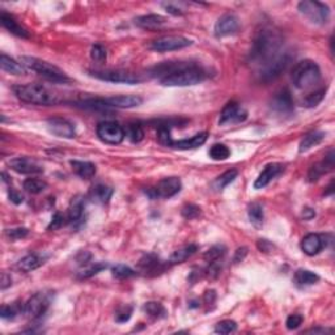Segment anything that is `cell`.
Segmentation results:
<instances>
[{
    "mask_svg": "<svg viewBox=\"0 0 335 335\" xmlns=\"http://www.w3.org/2000/svg\"><path fill=\"white\" fill-rule=\"evenodd\" d=\"M20 309L16 305H3L0 309V317L3 320H13L18 314Z\"/></svg>",
    "mask_w": 335,
    "mask_h": 335,
    "instance_id": "obj_45",
    "label": "cell"
},
{
    "mask_svg": "<svg viewBox=\"0 0 335 335\" xmlns=\"http://www.w3.org/2000/svg\"><path fill=\"white\" fill-rule=\"evenodd\" d=\"M90 76L102 81L119 84H138L142 81L138 73L123 71V69H105V71H92Z\"/></svg>",
    "mask_w": 335,
    "mask_h": 335,
    "instance_id": "obj_9",
    "label": "cell"
},
{
    "mask_svg": "<svg viewBox=\"0 0 335 335\" xmlns=\"http://www.w3.org/2000/svg\"><path fill=\"white\" fill-rule=\"evenodd\" d=\"M47 128L55 136L64 139H72L75 136V127L67 119L61 118V117H54V118L47 119Z\"/></svg>",
    "mask_w": 335,
    "mask_h": 335,
    "instance_id": "obj_15",
    "label": "cell"
},
{
    "mask_svg": "<svg viewBox=\"0 0 335 335\" xmlns=\"http://www.w3.org/2000/svg\"><path fill=\"white\" fill-rule=\"evenodd\" d=\"M29 234V229L28 228H13L6 231V236L11 240H20Z\"/></svg>",
    "mask_w": 335,
    "mask_h": 335,
    "instance_id": "obj_48",
    "label": "cell"
},
{
    "mask_svg": "<svg viewBox=\"0 0 335 335\" xmlns=\"http://www.w3.org/2000/svg\"><path fill=\"white\" fill-rule=\"evenodd\" d=\"M72 166V171L78 174L81 178H92L96 174V165L89 161H78V160H72L69 162Z\"/></svg>",
    "mask_w": 335,
    "mask_h": 335,
    "instance_id": "obj_28",
    "label": "cell"
},
{
    "mask_svg": "<svg viewBox=\"0 0 335 335\" xmlns=\"http://www.w3.org/2000/svg\"><path fill=\"white\" fill-rule=\"evenodd\" d=\"M303 216H304V219H305V220H310L312 217L315 216V212L313 211V210H310V208H304Z\"/></svg>",
    "mask_w": 335,
    "mask_h": 335,
    "instance_id": "obj_58",
    "label": "cell"
},
{
    "mask_svg": "<svg viewBox=\"0 0 335 335\" xmlns=\"http://www.w3.org/2000/svg\"><path fill=\"white\" fill-rule=\"evenodd\" d=\"M181 188H182V182L178 177H168L157 182L155 189H152L153 193L150 195L152 198H172L181 191Z\"/></svg>",
    "mask_w": 335,
    "mask_h": 335,
    "instance_id": "obj_12",
    "label": "cell"
},
{
    "mask_svg": "<svg viewBox=\"0 0 335 335\" xmlns=\"http://www.w3.org/2000/svg\"><path fill=\"white\" fill-rule=\"evenodd\" d=\"M144 312L153 320H161L166 317V310L162 306V304L157 301H148L144 305Z\"/></svg>",
    "mask_w": 335,
    "mask_h": 335,
    "instance_id": "obj_34",
    "label": "cell"
},
{
    "mask_svg": "<svg viewBox=\"0 0 335 335\" xmlns=\"http://www.w3.org/2000/svg\"><path fill=\"white\" fill-rule=\"evenodd\" d=\"M237 176H238V172H237L236 169L227 171L226 173H222L221 176H219L216 179H215L214 183H212V186H214L215 190L221 191L222 189H226L229 183L233 182L234 179L237 178Z\"/></svg>",
    "mask_w": 335,
    "mask_h": 335,
    "instance_id": "obj_32",
    "label": "cell"
},
{
    "mask_svg": "<svg viewBox=\"0 0 335 335\" xmlns=\"http://www.w3.org/2000/svg\"><path fill=\"white\" fill-rule=\"evenodd\" d=\"M324 139H325V133H322V131H312V133L306 134V135L303 138V140L300 142L299 151L303 153V152H306V151L312 150L313 147L320 144Z\"/></svg>",
    "mask_w": 335,
    "mask_h": 335,
    "instance_id": "obj_27",
    "label": "cell"
},
{
    "mask_svg": "<svg viewBox=\"0 0 335 335\" xmlns=\"http://www.w3.org/2000/svg\"><path fill=\"white\" fill-rule=\"evenodd\" d=\"M9 168L12 171H15L16 173L20 174H38L44 172V168L38 165L37 162L33 161L26 157H17V159H12L8 162Z\"/></svg>",
    "mask_w": 335,
    "mask_h": 335,
    "instance_id": "obj_18",
    "label": "cell"
},
{
    "mask_svg": "<svg viewBox=\"0 0 335 335\" xmlns=\"http://www.w3.org/2000/svg\"><path fill=\"white\" fill-rule=\"evenodd\" d=\"M9 200H11L12 203H15V204H21V203L24 202V197L20 193H17V191L11 190L9 191Z\"/></svg>",
    "mask_w": 335,
    "mask_h": 335,
    "instance_id": "obj_53",
    "label": "cell"
},
{
    "mask_svg": "<svg viewBox=\"0 0 335 335\" xmlns=\"http://www.w3.org/2000/svg\"><path fill=\"white\" fill-rule=\"evenodd\" d=\"M113 189L105 185H97L93 189V197L101 203H107L113 195Z\"/></svg>",
    "mask_w": 335,
    "mask_h": 335,
    "instance_id": "obj_38",
    "label": "cell"
},
{
    "mask_svg": "<svg viewBox=\"0 0 335 335\" xmlns=\"http://www.w3.org/2000/svg\"><path fill=\"white\" fill-rule=\"evenodd\" d=\"M325 95H326V88L318 89L315 90V92H312L306 96L301 104L305 107H315L317 105H320L321 102H322V100L325 99Z\"/></svg>",
    "mask_w": 335,
    "mask_h": 335,
    "instance_id": "obj_37",
    "label": "cell"
},
{
    "mask_svg": "<svg viewBox=\"0 0 335 335\" xmlns=\"http://www.w3.org/2000/svg\"><path fill=\"white\" fill-rule=\"evenodd\" d=\"M291 55L286 51H282L281 54L277 55L275 59H272L270 63H267L266 66L259 68L260 80L265 81V83H270V81L277 79L286 71L288 64L291 63Z\"/></svg>",
    "mask_w": 335,
    "mask_h": 335,
    "instance_id": "obj_7",
    "label": "cell"
},
{
    "mask_svg": "<svg viewBox=\"0 0 335 335\" xmlns=\"http://www.w3.org/2000/svg\"><path fill=\"white\" fill-rule=\"evenodd\" d=\"M246 254H248V249L246 248H238L236 250V253H234V257H233V262L234 263H240L243 262L244 259H245Z\"/></svg>",
    "mask_w": 335,
    "mask_h": 335,
    "instance_id": "obj_52",
    "label": "cell"
},
{
    "mask_svg": "<svg viewBox=\"0 0 335 335\" xmlns=\"http://www.w3.org/2000/svg\"><path fill=\"white\" fill-rule=\"evenodd\" d=\"M111 271H113V276L118 277V279H126V277L135 275V271L131 267L126 266V265H117V266L113 267Z\"/></svg>",
    "mask_w": 335,
    "mask_h": 335,
    "instance_id": "obj_44",
    "label": "cell"
},
{
    "mask_svg": "<svg viewBox=\"0 0 335 335\" xmlns=\"http://www.w3.org/2000/svg\"><path fill=\"white\" fill-rule=\"evenodd\" d=\"M191 44H193V41L183 37V35H164V37L152 41L151 49L157 52H166L185 49V47L190 46Z\"/></svg>",
    "mask_w": 335,
    "mask_h": 335,
    "instance_id": "obj_10",
    "label": "cell"
},
{
    "mask_svg": "<svg viewBox=\"0 0 335 335\" xmlns=\"http://www.w3.org/2000/svg\"><path fill=\"white\" fill-rule=\"evenodd\" d=\"M207 140V133H200L191 136L190 139H181V140H173L171 144L172 148L176 150H194L203 145Z\"/></svg>",
    "mask_w": 335,
    "mask_h": 335,
    "instance_id": "obj_23",
    "label": "cell"
},
{
    "mask_svg": "<svg viewBox=\"0 0 335 335\" xmlns=\"http://www.w3.org/2000/svg\"><path fill=\"white\" fill-rule=\"evenodd\" d=\"M11 286H12L11 275H8L7 272H3V274H2V284H0V287H2V289H7Z\"/></svg>",
    "mask_w": 335,
    "mask_h": 335,
    "instance_id": "obj_55",
    "label": "cell"
},
{
    "mask_svg": "<svg viewBox=\"0 0 335 335\" xmlns=\"http://www.w3.org/2000/svg\"><path fill=\"white\" fill-rule=\"evenodd\" d=\"M299 11L303 16H305L308 20H310L314 24L324 25L330 20V8L327 4L315 2V0H304L300 2L297 6Z\"/></svg>",
    "mask_w": 335,
    "mask_h": 335,
    "instance_id": "obj_6",
    "label": "cell"
},
{
    "mask_svg": "<svg viewBox=\"0 0 335 335\" xmlns=\"http://www.w3.org/2000/svg\"><path fill=\"white\" fill-rule=\"evenodd\" d=\"M248 118V110L240 104L232 101L224 106L221 114H220L219 123L221 126L224 124H232V123H241Z\"/></svg>",
    "mask_w": 335,
    "mask_h": 335,
    "instance_id": "obj_13",
    "label": "cell"
},
{
    "mask_svg": "<svg viewBox=\"0 0 335 335\" xmlns=\"http://www.w3.org/2000/svg\"><path fill=\"white\" fill-rule=\"evenodd\" d=\"M237 330V324L232 320H224L217 322L215 326V332L217 334H231Z\"/></svg>",
    "mask_w": 335,
    "mask_h": 335,
    "instance_id": "obj_41",
    "label": "cell"
},
{
    "mask_svg": "<svg viewBox=\"0 0 335 335\" xmlns=\"http://www.w3.org/2000/svg\"><path fill=\"white\" fill-rule=\"evenodd\" d=\"M49 303V299L45 293H42V292L35 293L34 296H32L29 300L26 301L25 306H24V314L30 320H37L46 313Z\"/></svg>",
    "mask_w": 335,
    "mask_h": 335,
    "instance_id": "obj_11",
    "label": "cell"
},
{
    "mask_svg": "<svg viewBox=\"0 0 335 335\" xmlns=\"http://www.w3.org/2000/svg\"><path fill=\"white\" fill-rule=\"evenodd\" d=\"M320 281V276L309 270H297L295 274V282L299 286H312Z\"/></svg>",
    "mask_w": 335,
    "mask_h": 335,
    "instance_id": "obj_33",
    "label": "cell"
},
{
    "mask_svg": "<svg viewBox=\"0 0 335 335\" xmlns=\"http://www.w3.org/2000/svg\"><path fill=\"white\" fill-rule=\"evenodd\" d=\"M197 250H198V246L194 245V244L183 246V248L173 251V254H172L171 258H169V263H171V265H177V263L185 262V260L189 259L191 255L195 254V251Z\"/></svg>",
    "mask_w": 335,
    "mask_h": 335,
    "instance_id": "obj_29",
    "label": "cell"
},
{
    "mask_svg": "<svg viewBox=\"0 0 335 335\" xmlns=\"http://www.w3.org/2000/svg\"><path fill=\"white\" fill-rule=\"evenodd\" d=\"M258 249H259L260 251H265V253H267V251L271 250L272 245L267 240H259L258 241Z\"/></svg>",
    "mask_w": 335,
    "mask_h": 335,
    "instance_id": "obj_56",
    "label": "cell"
},
{
    "mask_svg": "<svg viewBox=\"0 0 335 335\" xmlns=\"http://www.w3.org/2000/svg\"><path fill=\"white\" fill-rule=\"evenodd\" d=\"M63 226H64V216L61 214V212H55L51 221H50V224L47 226V231H57V229L62 228Z\"/></svg>",
    "mask_w": 335,
    "mask_h": 335,
    "instance_id": "obj_51",
    "label": "cell"
},
{
    "mask_svg": "<svg viewBox=\"0 0 335 335\" xmlns=\"http://www.w3.org/2000/svg\"><path fill=\"white\" fill-rule=\"evenodd\" d=\"M240 29V23L237 16L233 13L222 15L215 24V35L216 37H227V35L236 34Z\"/></svg>",
    "mask_w": 335,
    "mask_h": 335,
    "instance_id": "obj_14",
    "label": "cell"
},
{
    "mask_svg": "<svg viewBox=\"0 0 335 335\" xmlns=\"http://www.w3.org/2000/svg\"><path fill=\"white\" fill-rule=\"evenodd\" d=\"M20 63L26 69L34 71L38 75L51 81V83H68L69 81V78L64 71H62L59 67L54 66L49 62L42 61V59L34 58V57H21Z\"/></svg>",
    "mask_w": 335,
    "mask_h": 335,
    "instance_id": "obj_5",
    "label": "cell"
},
{
    "mask_svg": "<svg viewBox=\"0 0 335 335\" xmlns=\"http://www.w3.org/2000/svg\"><path fill=\"white\" fill-rule=\"evenodd\" d=\"M162 6H164V8L166 9V12L168 13H171V15H174V16H182L183 15V12L181 11V9L179 8H177L176 6H173V4H162Z\"/></svg>",
    "mask_w": 335,
    "mask_h": 335,
    "instance_id": "obj_54",
    "label": "cell"
},
{
    "mask_svg": "<svg viewBox=\"0 0 335 335\" xmlns=\"http://www.w3.org/2000/svg\"><path fill=\"white\" fill-rule=\"evenodd\" d=\"M199 215L200 208L195 204H186L185 207L182 208V216L188 220L195 219V217H198Z\"/></svg>",
    "mask_w": 335,
    "mask_h": 335,
    "instance_id": "obj_47",
    "label": "cell"
},
{
    "mask_svg": "<svg viewBox=\"0 0 335 335\" xmlns=\"http://www.w3.org/2000/svg\"><path fill=\"white\" fill-rule=\"evenodd\" d=\"M229 156H231V151H229V148L226 144L216 143V144H214L210 148V157L212 160H215V161H224Z\"/></svg>",
    "mask_w": 335,
    "mask_h": 335,
    "instance_id": "obj_35",
    "label": "cell"
},
{
    "mask_svg": "<svg viewBox=\"0 0 335 335\" xmlns=\"http://www.w3.org/2000/svg\"><path fill=\"white\" fill-rule=\"evenodd\" d=\"M332 168H334V152L330 151V153L325 157L324 161L317 162V164H314L310 168L309 173H308V181L309 182H315L324 174H326L327 172L332 171Z\"/></svg>",
    "mask_w": 335,
    "mask_h": 335,
    "instance_id": "obj_20",
    "label": "cell"
},
{
    "mask_svg": "<svg viewBox=\"0 0 335 335\" xmlns=\"http://www.w3.org/2000/svg\"><path fill=\"white\" fill-rule=\"evenodd\" d=\"M283 47V37L279 32L271 28H263L255 35L250 50L251 63L257 64L259 68L275 59L282 52Z\"/></svg>",
    "mask_w": 335,
    "mask_h": 335,
    "instance_id": "obj_1",
    "label": "cell"
},
{
    "mask_svg": "<svg viewBox=\"0 0 335 335\" xmlns=\"http://www.w3.org/2000/svg\"><path fill=\"white\" fill-rule=\"evenodd\" d=\"M224 254H226V248L221 245H216L206 253L204 259L207 260L208 263L216 262V260H220V258H222Z\"/></svg>",
    "mask_w": 335,
    "mask_h": 335,
    "instance_id": "obj_42",
    "label": "cell"
},
{
    "mask_svg": "<svg viewBox=\"0 0 335 335\" xmlns=\"http://www.w3.org/2000/svg\"><path fill=\"white\" fill-rule=\"evenodd\" d=\"M292 83L297 89H309L321 80V69L315 62L305 59L293 67L291 73Z\"/></svg>",
    "mask_w": 335,
    "mask_h": 335,
    "instance_id": "obj_4",
    "label": "cell"
},
{
    "mask_svg": "<svg viewBox=\"0 0 335 335\" xmlns=\"http://www.w3.org/2000/svg\"><path fill=\"white\" fill-rule=\"evenodd\" d=\"M90 58L95 62H104L106 59V50L101 45H93L90 49Z\"/></svg>",
    "mask_w": 335,
    "mask_h": 335,
    "instance_id": "obj_46",
    "label": "cell"
},
{
    "mask_svg": "<svg viewBox=\"0 0 335 335\" xmlns=\"http://www.w3.org/2000/svg\"><path fill=\"white\" fill-rule=\"evenodd\" d=\"M13 93L18 100L26 104L41 105V106H50L57 105L62 101L58 95H55L46 87L41 84H23V85H15L12 88Z\"/></svg>",
    "mask_w": 335,
    "mask_h": 335,
    "instance_id": "obj_2",
    "label": "cell"
},
{
    "mask_svg": "<svg viewBox=\"0 0 335 335\" xmlns=\"http://www.w3.org/2000/svg\"><path fill=\"white\" fill-rule=\"evenodd\" d=\"M283 169H284L283 165L277 164V162H272V164L266 165V166H265V169H263V171L259 173L258 178L255 179L254 189L259 190V189L266 188V186L271 182L275 177L279 176V174L283 172Z\"/></svg>",
    "mask_w": 335,
    "mask_h": 335,
    "instance_id": "obj_19",
    "label": "cell"
},
{
    "mask_svg": "<svg viewBox=\"0 0 335 335\" xmlns=\"http://www.w3.org/2000/svg\"><path fill=\"white\" fill-rule=\"evenodd\" d=\"M97 136L101 142L106 144H121L126 138V131L121 124L116 122H101L97 126Z\"/></svg>",
    "mask_w": 335,
    "mask_h": 335,
    "instance_id": "obj_8",
    "label": "cell"
},
{
    "mask_svg": "<svg viewBox=\"0 0 335 335\" xmlns=\"http://www.w3.org/2000/svg\"><path fill=\"white\" fill-rule=\"evenodd\" d=\"M104 100L107 107H117V109H131L143 104V99L136 95H119L113 97H106Z\"/></svg>",
    "mask_w": 335,
    "mask_h": 335,
    "instance_id": "obj_16",
    "label": "cell"
},
{
    "mask_svg": "<svg viewBox=\"0 0 335 335\" xmlns=\"http://www.w3.org/2000/svg\"><path fill=\"white\" fill-rule=\"evenodd\" d=\"M0 23H2V25H3L8 32H11L12 34L17 35V37L20 38L30 37V33L28 32V29L24 28L21 24H18L17 20H16L13 16L8 15L6 12H2V13H0Z\"/></svg>",
    "mask_w": 335,
    "mask_h": 335,
    "instance_id": "obj_22",
    "label": "cell"
},
{
    "mask_svg": "<svg viewBox=\"0 0 335 335\" xmlns=\"http://www.w3.org/2000/svg\"><path fill=\"white\" fill-rule=\"evenodd\" d=\"M326 331H330V330H326V329H310V330H306L305 332H313V334H317V332H326Z\"/></svg>",
    "mask_w": 335,
    "mask_h": 335,
    "instance_id": "obj_59",
    "label": "cell"
},
{
    "mask_svg": "<svg viewBox=\"0 0 335 335\" xmlns=\"http://www.w3.org/2000/svg\"><path fill=\"white\" fill-rule=\"evenodd\" d=\"M131 314H133V308L131 306H123L121 309L117 312L116 314V321L118 324H123V322H127L131 318Z\"/></svg>",
    "mask_w": 335,
    "mask_h": 335,
    "instance_id": "obj_49",
    "label": "cell"
},
{
    "mask_svg": "<svg viewBox=\"0 0 335 335\" xmlns=\"http://www.w3.org/2000/svg\"><path fill=\"white\" fill-rule=\"evenodd\" d=\"M301 250L305 253L306 255L309 257H313V255H317L325 246L324 238L317 233H309L306 234L301 240Z\"/></svg>",
    "mask_w": 335,
    "mask_h": 335,
    "instance_id": "obj_21",
    "label": "cell"
},
{
    "mask_svg": "<svg viewBox=\"0 0 335 335\" xmlns=\"http://www.w3.org/2000/svg\"><path fill=\"white\" fill-rule=\"evenodd\" d=\"M107 267L106 263H102V262H97L95 263V265H92L90 267H87V269H84L83 271L79 274V277L80 279H88V277L93 276V275L99 274L100 271H102V270H105Z\"/></svg>",
    "mask_w": 335,
    "mask_h": 335,
    "instance_id": "obj_43",
    "label": "cell"
},
{
    "mask_svg": "<svg viewBox=\"0 0 335 335\" xmlns=\"http://www.w3.org/2000/svg\"><path fill=\"white\" fill-rule=\"evenodd\" d=\"M24 190L29 194H41L47 189V183L42 179L38 178H28L24 181Z\"/></svg>",
    "mask_w": 335,
    "mask_h": 335,
    "instance_id": "obj_36",
    "label": "cell"
},
{
    "mask_svg": "<svg viewBox=\"0 0 335 335\" xmlns=\"http://www.w3.org/2000/svg\"><path fill=\"white\" fill-rule=\"evenodd\" d=\"M271 109L275 113L283 114V116H289L293 111V100L288 89H282L281 92L276 93L271 101Z\"/></svg>",
    "mask_w": 335,
    "mask_h": 335,
    "instance_id": "obj_17",
    "label": "cell"
},
{
    "mask_svg": "<svg viewBox=\"0 0 335 335\" xmlns=\"http://www.w3.org/2000/svg\"><path fill=\"white\" fill-rule=\"evenodd\" d=\"M0 66L3 71L12 73V75H24L26 72V68L20 62H16L15 59H12L6 54L0 55Z\"/></svg>",
    "mask_w": 335,
    "mask_h": 335,
    "instance_id": "obj_26",
    "label": "cell"
},
{
    "mask_svg": "<svg viewBox=\"0 0 335 335\" xmlns=\"http://www.w3.org/2000/svg\"><path fill=\"white\" fill-rule=\"evenodd\" d=\"M165 23H166V18L160 15H145L135 18V25L147 30L159 29Z\"/></svg>",
    "mask_w": 335,
    "mask_h": 335,
    "instance_id": "obj_24",
    "label": "cell"
},
{
    "mask_svg": "<svg viewBox=\"0 0 335 335\" xmlns=\"http://www.w3.org/2000/svg\"><path fill=\"white\" fill-rule=\"evenodd\" d=\"M303 315L300 314H291L286 321V326L288 330H296L301 326L303 324Z\"/></svg>",
    "mask_w": 335,
    "mask_h": 335,
    "instance_id": "obj_50",
    "label": "cell"
},
{
    "mask_svg": "<svg viewBox=\"0 0 335 335\" xmlns=\"http://www.w3.org/2000/svg\"><path fill=\"white\" fill-rule=\"evenodd\" d=\"M215 299H216V293H215V291H207L204 293V301L206 304H212L215 301Z\"/></svg>",
    "mask_w": 335,
    "mask_h": 335,
    "instance_id": "obj_57",
    "label": "cell"
},
{
    "mask_svg": "<svg viewBox=\"0 0 335 335\" xmlns=\"http://www.w3.org/2000/svg\"><path fill=\"white\" fill-rule=\"evenodd\" d=\"M45 263V258L38 254H28L21 258L17 263V269L23 272H30L37 270Z\"/></svg>",
    "mask_w": 335,
    "mask_h": 335,
    "instance_id": "obj_25",
    "label": "cell"
},
{
    "mask_svg": "<svg viewBox=\"0 0 335 335\" xmlns=\"http://www.w3.org/2000/svg\"><path fill=\"white\" fill-rule=\"evenodd\" d=\"M159 266H160L159 258L155 257V255L152 254L144 255V257L140 259V262H139V267H140L143 271H153V270H156Z\"/></svg>",
    "mask_w": 335,
    "mask_h": 335,
    "instance_id": "obj_40",
    "label": "cell"
},
{
    "mask_svg": "<svg viewBox=\"0 0 335 335\" xmlns=\"http://www.w3.org/2000/svg\"><path fill=\"white\" fill-rule=\"evenodd\" d=\"M207 72L199 66L183 62L182 66L174 72L160 79V84L164 87H189L195 85L207 79Z\"/></svg>",
    "mask_w": 335,
    "mask_h": 335,
    "instance_id": "obj_3",
    "label": "cell"
},
{
    "mask_svg": "<svg viewBox=\"0 0 335 335\" xmlns=\"http://www.w3.org/2000/svg\"><path fill=\"white\" fill-rule=\"evenodd\" d=\"M126 135H127V138L133 143H139L144 139V130H143V127L139 123H130L127 126Z\"/></svg>",
    "mask_w": 335,
    "mask_h": 335,
    "instance_id": "obj_39",
    "label": "cell"
},
{
    "mask_svg": "<svg viewBox=\"0 0 335 335\" xmlns=\"http://www.w3.org/2000/svg\"><path fill=\"white\" fill-rule=\"evenodd\" d=\"M84 212V199L78 195V197L72 198L71 203H69L68 207V220L69 221H78L81 216H83Z\"/></svg>",
    "mask_w": 335,
    "mask_h": 335,
    "instance_id": "obj_31",
    "label": "cell"
},
{
    "mask_svg": "<svg viewBox=\"0 0 335 335\" xmlns=\"http://www.w3.org/2000/svg\"><path fill=\"white\" fill-rule=\"evenodd\" d=\"M248 216H249V220H250V222L253 224V227H255V228H260V227L263 226V219H265L262 206L257 202L251 203V204L248 207Z\"/></svg>",
    "mask_w": 335,
    "mask_h": 335,
    "instance_id": "obj_30",
    "label": "cell"
}]
</instances>
